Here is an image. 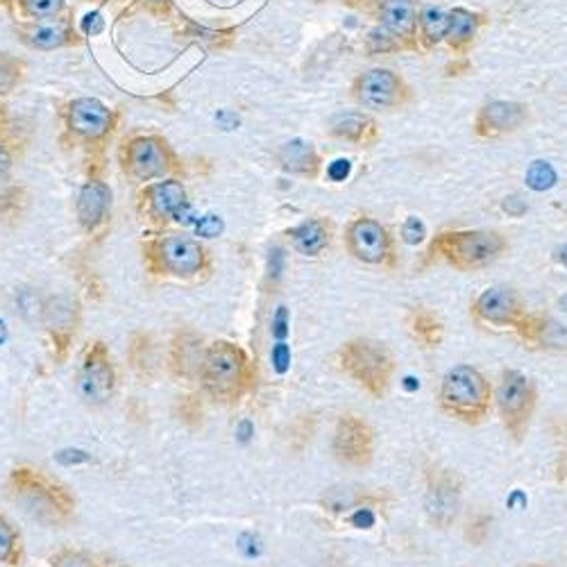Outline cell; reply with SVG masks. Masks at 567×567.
<instances>
[{
	"label": "cell",
	"instance_id": "9c48e42d",
	"mask_svg": "<svg viewBox=\"0 0 567 567\" xmlns=\"http://www.w3.org/2000/svg\"><path fill=\"white\" fill-rule=\"evenodd\" d=\"M374 430L370 422L357 413H346L339 417L334 436H332V454L346 467H368L374 458Z\"/></svg>",
	"mask_w": 567,
	"mask_h": 567
},
{
	"label": "cell",
	"instance_id": "d6986e66",
	"mask_svg": "<svg viewBox=\"0 0 567 567\" xmlns=\"http://www.w3.org/2000/svg\"><path fill=\"white\" fill-rule=\"evenodd\" d=\"M293 248L305 257H318L329 248L332 241V229L322 220H305L291 231Z\"/></svg>",
	"mask_w": 567,
	"mask_h": 567
},
{
	"label": "cell",
	"instance_id": "7a4b0ae2",
	"mask_svg": "<svg viewBox=\"0 0 567 567\" xmlns=\"http://www.w3.org/2000/svg\"><path fill=\"white\" fill-rule=\"evenodd\" d=\"M495 404V389L475 365H454L445 372L439 389V406L456 422L477 427Z\"/></svg>",
	"mask_w": 567,
	"mask_h": 567
},
{
	"label": "cell",
	"instance_id": "4316f807",
	"mask_svg": "<svg viewBox=\"0 0 567 567\" xmlns=\"http://www.w3.org/2000/svg\"><path fill=\"white\" fill-rule=\"evenodd\" d=\"M422 28H424V34H427L432 41H441L450 32V14H445L443 10L430 8L422 14Z\"/></svg>",
	"mask_w": 567,
	"mask_h": 567
},
{
	"label": "cell",
	"instance_id": "5bb4252c",
	"mask_svg": "<svg viewBox=\"0 0 567 567\" xmlns=\"http://www.w3.org/2000/svg\"><path fill=\"white\" fill-rule=\"evenodd\" d=\"M69 123L73 132L86 138H99L112 130V112L96 99H80L71 105Z\"/></svg>",
	"mask_w": 567,
	"mask_h": 567
},
{
	"label": "cell",
	"instance_id": "ffe728a7",
	"mask_svg": "<svg viewBox=\"0 0 567 567\" xmlns=\"http://www.w3.org/2000/svg\"><path fill=\"white\" fill-rule=\"evenodd\" d=\"M151 214L155 218H175V214L186 205L184 186L179 182H162L148 192Z\"/></svg>",
	"mask_w": 567,
	"mask_h": 567
},
{
	"label": "cell",
	"instance_id": "836d02e7",
	"mask_svg": "<svg viewBox=\"0 0 567 567\" xmlns=\"http://www.w3.org/2000/svg\"><path fill=\"white\" fill-rule=\"evenodd\" d=\"M198 236H205V239H214V236H218L223 231V220L218 216H205L200 223H198Z\"/></svg>",
	"mask_w": 567,
	"mask_h": 567
},
{
	"label": "cell",
	"instance_id": "7402d4cb",
	"mask_svg": "<svg viewBox=\"0 0 567 567\" xmlns=\"http://www.w3.org/2000/svg\"><path fill=\"white\" fill-rule=\"evenodd\" d=\"M525 112L513 103H493L482 112V125L491 130H513L523 123Z\"/></svg>",
	"mask_w": 567,
	"mask_h": 567
},
{
	"label": "cell",
	"instance_id": "ab89813d",
	"mask_svg": "<svg viewBox=\"0 0 567 567\" xmlns=\"http://www.w3.org/2000/svg\"><path fill=\"white\" fill-rule=\"evenodd\" d=\"M529 567H549V565H529Z\"/></svg>",
	"mask_w": 567,
	"mask_h": 567
},
{
	"label": "cell",
	"instance_id": "ba28073f",
	"mask_svg": "<svg viewBox=\"0 0 567 567\" xmlns=\"http://www.w3.org/2000/svg\"><path fill=\"white\" fill-rule=\"evenodd\" d=\"M470 316L475 322L495 327V329H517L525 322L527 307L523 296L506 284L488 287L477 296V300L470 305Z\"/></svg>",
	"mask_w": 567,
	"mask_h": 567
},
{
	"label": "cell",
	"instance_id": "74e56055",
	"mask_svg": "<svg viewBox=\"0 0 567 567\" xmlns=\"http://www.w3.org/2000/svg\"><path fill=\"white\" fill-rule=\"evenodd\" d=\"M10 166H12V157L3 146H0V175H6L10 171Z\"/></svg>",
	"mask_w": 567,
	"mask_h": 567
},
{
	"label": "cell",
	"instance_id": "f35d334b",
	"mask_svg": "<svg viewBox=\"0 0 567 567\" xmlns=\"http://www.w3.org/2000/svg\"><path fill=\"white\" fill-rule=\"evenodd\" d=\"M560 261L567 266V248H563V250H560Z\"/></svg>",
	"mask_w": 567,
	"mask_h": 567
},
{
	"label": "cell",
	"instance_id": "83f0119b",
	"mask_svg": "<svg viewBox=\"0 0 567 567\" xmlns=\"http://www.w3.org/2000/svg\"><path fill=\"white\" fill-rule=\"evenodd\" d=\"M472 32H475V17L465 10H454L450 14V32H447L452 37V41H456V43L467 41L472 37Z\"/></svg>",
	"mask_w": 567,
	"mask_h": 567
},
{
	"label": "cell",
	"instance_id": "f546056e",
	"mask_svg": "<svg viewBox=\"0 0 567 567\" xmlns=\"http://www.w3.org/2000/svg\"><path fill=\"white\" fill-rule=\"evenodd\" d=\"M556 182V173L547 162H534L527 171V184L534 188V192H545V188H551Z\"/></svg>",
	"mask_w": 567,
	"mask_h": 567
},
{
	"label": "cell",
	"instance_id": "d6a6232c",
	"mask_svg": "<svg viewBox=\"0 0 567 567\" xmlns=\"http://www.w3.org/2000/svg\"><path fill=\"white\" fill-rule=\"evenodd\" d=\"M402 234H404V241H406V244H411V246L420 244V241L424 239V225H422V220L411 216V218L404 223Z\"/></svg>",
	"mask_w": 567,
	"mask_h": 567
},
{
	"label": "cell",
	"instance_id": "603a6c76",
	"mask_svg": "<svg viewBox=\"0 0 567 567\" xmlns=\"http://www.w3.org/2000/svg\"><path fill=\"white\" fill-rule=\"evenodd\" d=\"M281 164L291 173H313L318 166L316 153L311 151V146H307L305 141H291V144L284 146L281 151Z\"/></svg>",
	"mask_w": 567,
	"mask_h": 567
},
{
	"label": "cell",
	"instance_id": "ac0fdd59",
	"mask_svg": "<svg viewBox=\"0 0 567 567\" xmlns=\"http://www.w3.org/2000/svg\"><path fill=\"white\" fill-rule=\"evenodd\" d=\"M398 78L391 71H370L359 84V99L363 105L384 110L395 101Z\"/></svg>",
	"mask_w": 567,
	"mask_h": 567
},
{
	"label": "cell",
	"instance_id": "4fadbf2b",
	"mask_svg": "<svg viewBox=\"0 0 567 567\" xmlns=\"http://www.w3.org/2000/svg\"><path fill=\"white\" fill-rule=\"evenodd\" d=\"M205 341L196 332H179L171 348V370L179 380H198L203 357H205Z\"/></svg>",
	"mask_w": 567,
	"mask_h": 567
},
{
	"label": "cell",
	"instance_id": "5b68a950",
	"mask_svg": "<svg viewBox=\"0 0 567 567\" xmlns=\"http://www.w3.org/2000/svg\"><path fill=\"white\" fill-rule=\"evenodd\" d=\"M495 404L504 432L511 441L523 443L532 430L538 409V386L529 374L519 370H502L495 389Z\"/></svg>",
	"mask_w": 567,
	"mask_h": 567
},
{
	"label": "cell",
	"instance_id": "e575fe53",
	"mask_svg": "<svg viewBox=\"0 0 567 567\" xmlns=\"http://www.w3.org/2000/svg\"><path fill=\"white\" fill-rule=\"evenodd\" d=\"M17 84V71L8 60H0V93H10Z\"/></svg>",
	"mask_w": 567,
	"mask_h": 567
},
{
	"label": "cell",
	"instance_id": "d590c367",
	"mask_svg": "<svg viewBox=\"0 0 567 567\" xmlns=\"http://www.w3.org/2000/svg\"><path fill=\"white\" fill-rule=\"evenodd\" d=\"M82 28L86 34H99L103 30V19L99 12H89L82 21Z\"/></svg>",
	"mask_w": 567,
	"mask_h": 567
},
{
	"label": "cell",
	"instance_id": "7c38bea8",
	"mask_svg": "<svg viewBox=\"0 0 567 567\" xmlns=\"http://www.w3.org/2000/svg\"><path fill=\"white\" fill-rule=\"evenodd\" d=\"M80 386L89 402H107L116 389V370L105 343H93L84 357Z\"/></svg>",
	"mask_w": 567,
	"mask_h": 567
},
{
	"label": "cell",
	"instance_id": "484cf974",
	"mask_svg": "<svg viewBox=\"0 0 567 567\" xmlns=\"http://www.w3.org/2000/svg\"><path fill=\"white\" fill-rule=\"evenodd\" d=\"M66 41H69V30L64 25H41L30 32V43L43 51L58 49V45H62Z\"/></svg>",
	"mask_w": 567,
	"mask_h": 567
},
{
	"label": "cell",
	"instance_id": "2e32d148",
	"mask_svg": "<svg viewBox=\"0 0 567 567\" xmlns=\"http://www.w3.org/2000/svg\"><path fill=\"white\" fill-rule=\"evenodd\" d=\"M112 205V192L110 186L103 182H89L80 192L78 198V218L84 229H96Z\"/></svg>",
	"mask_w": 567,
	"mask_h": 567
},
{
	"label": "cell",
	"instance_id": "9a60e30c",
	"mask_svg": "<svg viewBox=\"0 0 567 567\" xmlns=\"http://www.w3.org/2000/svg\"><path fill=\"white\" fill-rule=\"evenodd\" d=\"M127 166L134 177L153 179L168 168L166 151L155 138H136L127 151Z\"/></svg>",
	"mask_w": 567,
	"mask_h": 567
},
{
	"label": "cell",
	"instance_id": "8992f818",
	"mask_svg": "<svg viewBox=\"0 0 567 567\" xmlns=\"http://www.w3.org/2000/svg\"><path fill=\"white\" fill-rule=\"evenodd\" d=\"M434 252L452 268L470 272L495 264L506 252V239L488 229L443 231L436 236Z\"/></svg>",
	"mask_w": 567,
	"mask_h": 567
},
{
	"label": "cell",
	"instance_id": "4dcf8cb0",
	"mask_svg": "<svg viewBox=\"0 0 567 567\" xmlns=\"http://www.w3.org/2000/svg\"><path fill=\"white\" fill-rule=\"evenodd\" d=\"M365 123H368V121H365L363 116L348 114V116L337 118V123H334V132H337L339 136H346V138H357V136H361V134H363Z\"/></svg>",
	"mask_w": 567,
	"mask_h": 567
},
{
	"label": "cell",
	"instance_id": "cb8c5ba5",
	"mask_svg": "<svg viewBox=\"0 0 567 567\" xmlns=\"http://www.w3.org/2000/svg\"><path fill=\"white\" fill-rule=\"evenodd\" d=\"M382 17H384V25L391 32L402 34V37H409L413 32L415 17H413L411 3H406V0H391V3L384 6Z\"/></svg>",
	"mask_w": 567,
	"mask_h": 567
},
{
	"label": "cell",
	"instance_id": "52a82bcc",
	"mask_svg": "<svg viewBox=\"0 0 567 567\" xmlns=\"http://www.w3.org/2000/svg\"><path fill=\"white\" fill-rule=\"evenodd\" d=\"M148 261L155 275H166L175 279H196L209 268V257L200 241L179 234H171L159 239L151 248Z\"/></svg>",
	"mask_w": 567,
	"mask_h": 567
},
{
	"label": "cell",
	"instance_id": "6da1fadb",
	"mask_svg": "<svg viewBox=\"0 0 567 567\" xmlns=\"http://www.w3.org/2000/svg\"><path fill=\"white\" fill-rule=\"evenodd\" d=\"M200 386L218 404H239L255 386V365L248 352L231 341H214L205 348Z\"/></svg>",
	"mask_w": 567,
	"mask_h": 567
},
{
	"label": "cell",
	"instance_id": "277c9868",
	"mask_svg": "<svg viewBox=\"0 0 567 567\" xmlns=\"http://www.w3.org/2000/svg\"><path fill=\"white\" fill-rule=\"evenodd\" d=\"M337 361L350 380L370 398L384 400L389 395L398 365L395 354L386 343L374 339L346 341L337 352Z\"/></svg>",
	"mask_w": 567,
	"mask_h": 567
},
{
	"label": "cell",
	"instance_id": "3957f363",
	"mask_svg": "<svg viewBox=\"0 0 567 567\" xmlns=\"http://www.w3.org/2000/svg\"><path fill=\"white\" fill-rule=\"evenodd\" d=\"M8 491L14 502H19L34 519L43 525H62L69 523L75 499L71 493L55 480H51L45 472L34 470L30 465H21L12 470L8 480Z\"/></svg>",
	"mask_w": 567,
	"mask_h": 567
},
{
	"label": "cell",
	"instance_id": "f1b7e54d",
	"mask_svg": "<svg viewBox=\"0 0 567 567\" xmlns=\"http://www.w3.org/2000/svg\"><path fill=\"white\" fill-rule=\"evenodd\" d=\"M51 567H101L99 560L82 549H62L53 556Z\"/></svg>",
	"mask_w": 567,
	"mask_h": 567
},
{
	"label": "cell",
	"instance_id": "e0dca14e",
	"mask_svg": "<svg viewBox=\"0 0 567 567\" xmlns=\"http://www.w3.org/2000/svg\"><path fill=\"white\" fill-rule=\"evenodd\" d=\"M43 322L49 327V332L53 337V341L62 348H66L64 343H69L75 334V324H78V305L75 300L60 296L53 298L43 309Z\"/></svg>",
	"mask_w": 567,
	"mask_h": 567
},
{
	"label": "cell",
	"instance_id": "30bf717a",
	"mask_svg": "<svg viewBox=\"0 0 567 567\" xmlns=\"http://www.w3.org/2000/svg\"><path fill=\"white\" fill-rule=\"evenodd\" d=\"M350 255L368 266H393V239L382 223L372 218H357L346 234Z\"/></svg>",
	"mask_w": 567,
	"mask_h": 567
},
{
	"label": "cell",
	"instance_id": "d4e9b609",
	"mask_svg": "<svg viewBox=\"0 0 567 567\" xmlns=\"http://www.w3.org/2000/svg\"><path fill=\"white\" fill-rule=\"evenodd\" d=\"M21 536L6 515H0V565L12 563L19 556Z\"/></svg>",
	"mask_w": 567,
	"mask_h": 567
},
{
	"label": "cell",
	"instance_id": "8fae6325",
	"mask_svg": "<svg viewBox=\"0 0 567 567\" xmlns=\"http://www.w3.org/2000/svg\"><path fill=\"white\" fill-rule=\"evenodd\" d=\"M424 506H427L432 525L445 529L454 523L461 506V480L456 472L441 465L427 467V497H424Z\"/></svg>",
	"mask_w": 567,
	"mask_h": 567
},
{
	"label": "cell",
	"instance_id": "1f68e13d",
	"mask_svg": "<svg viewBox=\"0 0 567 567\" xmlns=\"http://www.w3.org/2000/svg\"><path fill=\"white\" fill-rule=\"evenodd\" d=\"M23 3L32 17H55L62 10L64 0H23Z\"/></svg>",
	"mask_w": 567,
	"mask_h": 567
},
{
	"label": "cell",
	"instance_id": "8d00e7d4",
	"mask_svg": "<svg viewBox=\"0 0 567 567\" xmlns=\"http://www.w3.org/2000/svg\"><path fill=\"white\" fill-rule=\"evenodd\" d=\"M350 175V162L348 159H337L332 166H329V177L341 182Z\"/></svg>",
	"mask_w": 567,
	"mask_h": 567
},
{
	"label": "cell",
	"instance_id": "44dd1931",
	"mask_svg": "<svg viewBox=\"0 0 567 567\" xmlns=\"http://www.w3.org/2000/svg\"><path fill=\"white\" fill-rule=\"evenodd\" d=\"M409 332L424 346L439 348L443 343V322L427 309H415L409 316Z\"/></svg>",
	"mask_w": 567,
	"mask_h": 567
}]
</instances>
